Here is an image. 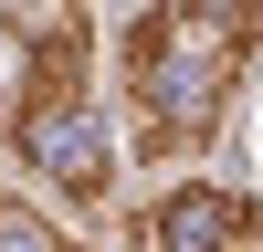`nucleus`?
Instances as JSON below:
<instances>
[{
  "instance_id": "1",
  "label": "nucleus",
  "mask_w": 263,
  "mask_h": 252,
  "mask_svg": "<svg viewBox=\"0 0 263 252\" xmlns=\"http://www.w3.org/2000/svg\"><path fill=\"white\" fill-rule=\"evenodd\" d=\"M253 42H263V0H147L126 21L116 74H126L147 158H200L221 137L232 95L253 74Z\"/></svg>"
},
{
  "instance_id": "2",
  "label": "nucleus",
  "mask_w": 263,
  "mask_h": 252,
  "mask_svg": "<svg viewBox=\"0 0 263 252\" xmlns=\"http://www.w3.org/2000/svg\"><path fill=\"white\" fill-rule=\"evenodd\" d=\"M21 168H42V189L74 210H105L116 189V137H105V105L84 95V32L21 42V116H11Z\"/></svg>"
},
{
  "instance_id": "3",
  "label": "nucleus",
  "mask_w": 263,
  "mask_h": 252,
  "mask_svg": "<svg viewBox=\"0 0 263 252\" xmlns=\"http://www.w3.org/2000/svg\"><path fill=\"white\" fill-rule=\"evenodd\" d=\"M126 252H263V200L221 179H179L126 221Z\"/></svg>"
},
{
  "instance_id": "4",
  "label": "nucleus",
  "mask_w": 263,
  "mask_h": 252,
  "mask_svg": "<svg viewBox=\"0 0 263 252\" xmlns=\"http://www.w3.org/2000/svg\"><path fill=\"white\" fill-rule=\"evenodd\" d=\"M0 252H84V242H74L63 221H42L32 200H11V189H0Z\"/></svg>"
}]
</instances>
